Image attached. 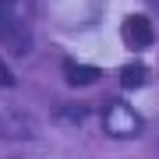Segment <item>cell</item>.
I'll list each match as a JSON object with an SVG mask.
<instances>
[{"instance_id": "6da1fadb", "label": "cell", "mask_w": 159, "mask_h": 159, "mask_svg": "<svg viewBox=\"0 0 159 159\" xmlns=\"http://www.w3.org/2000/svg\"><path fill=\"white\" fill-rule=\"evenodd\" d=\"M0 43L11 53L32 50V4L29 0H0Z\"/></svg>"}, {"instance_id": "7a4b0ae2", "label": "cell", "mask_w": 159, "mask_h": 159, "mask_svg": "<svg viewBox=\"0 0 159 159\" xmlns=\"http://www.w3.org/2000/svg\"><path fill=\"white\" fill-rule=\"evenodd\" d=\"M39 134V124L29 110L21 106H11V110H0V138L7 142H32Z\"/></svg>"}, {"instance_id": "3957f363", "label": "cell", "mask_w": 159, "mask_h": 159, "mask_svg": "<svg viewBox=\"0 0 159 159\" xmlns=\"http://www.w3.org/2000/svg\"><path fill=\"white\" fill-rule=\"evenodd\" d=\"M102 127H106V134H113V138H134L138 131H142V117H138L127 102L117 99V102H110L106 113H102Z\"/></svg>"}, {"instance_id": "277c9868", "label": "cell", "mask_w": 159, "mask_h": 159, "mask_svg": "<svg viewBox=\"0 0 159 159\" xmlns=\"http://www.w3.org/2000/svg\"><path fill=\"white\" fill-rule=\"evenodd\" d=\"M120 39H124V46H131V50H148V46L156 43L152 21H148L145 14H131L127 21L120 25Z\"/></svg>"}, {"instance_id": "5b68a950", "label": "cell", "mask_w": 159, "mask_h": 159, "mask_svg": "<svg viewBox=\"0 0 159 159\" xmlns=\"http://www.w3.org/2000/svg\"><path fill=\"white\" fill-rule=\"evenodd\" d=\"M145 81H148V67H145V64H124V67H120V85H124V89H142L145 85Z\"/></svg>"}, {"instance_id": "8992f818", "label": "cell", "mask_w": 159, "mask_h": 159, "mask_svg": "<svg viewBox=\"0 0 159 159\" xmlns=\"http://www.w3.org/2000/svg\"><path fill=\"white\" fill-rule=\"evenodd\" d=\"M67 85H96L99 81V71L96 67H78V64H67Z\"/></svg>"}, {"instance_id": "52a82bcc", "label": "cell", "mask_w": 159, "mask_h": 159, "mask_svg": "<svg viewBox=\"0 0 159 159\" xmlns=\"http://www.w3.org/2000/svg\"><path fill=\"white\" fill-rule=\"evenodd\" d=\"M0 85H7V89L14 85V74H7V67H4V64H0Z\"/></svg>"}]
</instances>
